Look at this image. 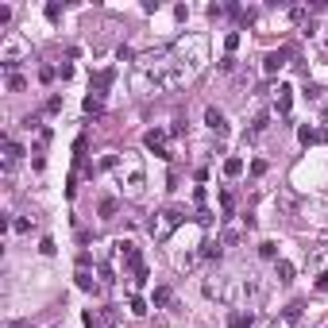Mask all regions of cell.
I'll list each match as a JSON object with an SVG mask.
<instances>
[{"mask_svg": "<svg viewBox=\"0 0 328 328\" xmlns=\"http://www.w3.org/2000/svg\"><path fill=\"white\" fill-rule=\"evenodd\" d=\"M286 58H290V51H286V46H282V51H270V54H267V58H263V69H267L270 78H274L278 69H282V66H286Z\"/></svg>", "mask_w": 328, "mask_h": 328, "instance_id": "10", "label": "cell"}, {"mask_svg": "<svg viewBox=\"0 0 328 328\" xmlns=\"http://www.w3.org/2000/svg\"><path fill=\"white\" fill-rule=\"evenodd\" d=\"M8 89H12V93H24V89H27V78H19V74H8Z\"/></svg>", "mask_w": 328, "mask_h": 328, "instance_id": "29", "label": "cell"}, {"mask_svg": "<svg viewBox=\"0 0 328 328\" xmlns=\"http://www.w3.org/2000/svg\"><path fill=\"white\" fill-rule=\"evenodd\" d=\"M54 78H58V69H51V66L39 69V81H54Z\"/></svg>", "mask_w": 328, "mask_h": 328, "instance_id": "38", "label": "cell"}, {"mask_svg": "<svg viewBox=\"0 0 328 328\" xmlns=\"http://www.w3.org/2000/svg\"><path fill=\"white\" fill-rule=\"evenodd\" d=\"M297 139H301L305 147H317V143H324V139H328V131H324V128H309V124H301V128H297Z\"/></svg>", "mask_w": 328, "mask_h": 328, "instance_id": "9", "label": "cell"}, {"mask_svg": "<svg viewBox=\"0 0 328 328\" xmlns=\"http://www.w3.org/2000/svg\"><path fill=\"white\" fill-rule=\"evenodd\" d=\"M220 251H224L220 240H205V243H201V259H220Z\"/></svg>", "mask_w": 328, "mask_h": 328, "instance_id": "16", "label": "cell"}, {"mask_svg": "<svg viewBox=\"0 0 328 328\" xmlns=\"http://www.w3.org/2000/svg\"><path fill=\"white\" fill-rule=\"evenodd\" d=\"M89 267H93V255H89V251H81V255H78V270H89Z\"/></svg>", "mask_w": 328, "mask_h": 328, "instance_id": "37", "label": "cell"}, {"mask_svg": "<svg viewBox=\"0 0 328 328\" xmlns=\"http://www.w3.org/2000/svg\"><path fill=\"white\" fill-rule=\"evenodd\" d=\"M39 251H43V255H54L58 247H54V240H43V243H39Z\"/></svg>", "mask_w": 328, "mask_h": 328, "instance_id": "42", "label": "cell"}, {"mask_svg": "<svg viewBox=\"0 0 328 328\" xmlns=\"http://www.w3.org/2000/svg\"><path fill=\"white\" fill-rule=\"evenodd\" d=\"M181 220H185V208H181V205H166L162 213H155V220L147 224V232L155 236L158 243H166V240H170V232L181 224Z\"/></svg>", "mask_w": 328, "mask_h": 328, "instance_id": "3", "label": "cell"}, {"mask_svg": "<svg viewBox=\"0 0 328 328\" xmlns=\"http://www.w3.org/2000/svg\"><path fill=\"white\" fill-rule=\"evenodd\" d=\"M58 78H62V81L74 78V66H69V62H62V66H58Z\"/></svg>", "mask_w": 328, "mask_h": 328, "instance_id": "39", "label": "cell"}, {"mask_svg": "<svg viewBox=\"0 0 328 328\" xmlns=\"http://www.w3.org/2000/svg\"><path fill=\"white\" fill-rule=\"evenodd\" d=\"M197 224H205V228L213 224V213H208V208H197Z\"/></svg>", "mask_w": 328, "mask_h": 328, "instance_id": "40", "label": "cell"}, {"mask_svg": "<svg viewBox=\"0 0 328 328\" xmlns=\"http://www.w3.org/2000/svg\"><path fill=\"white\" fill-rule=\"evenodd\" d=\"M317 290H320V294H328V274H320V278H317Z\"/></svg>", "mask_w": 328, "mask_h": 328, "instance_id": "43", "label": "cell"}, {"mask_svg": "<svg viewBox=\"0 0 328 328\" xmlns=\"http://www.w3.org/2000/svg\"><path fill=\"white\" fill-rule=\"evenodd\" d=\"M309 16H313V12L305 8V4H294V8H290V19H294V24H305Z\"/></svg>", "mask_w": 328, "mask_h": 328, "instance_id": "25", "label": "cell"}, {"mask_svg": "<svg viewBox=\"0 0 328 328\" xmlns=\"http://www.w3.org/2000/svg\"><path fill=\"white\" fill-rule=\"evenodd\" d=\"M259 255H263V259H278V243H274V240L259 243Z\"/></svg>", "mask_w": 328, "mask_h": 328, "instance_id": "28", "label": "cell"}, {"mask_svg": "<svg viewBox=\"0 0 328 328\" xmlns=\"http://www.w3.org/2000/svg\"><path fill=\"white\" fill-rule=\"evenodd\" d=\"M220 208H224V216H232V213H236V197H232L228 190L220 193Z\"/></svg>", "mask_w": 328, "mask_h": 328, "instance_id": "30", "label": "cell"}, {"mask_svg": "<svg viewBox=\"0 0 328 328\" xmlns=\"http://www.w3.org/2000/svg\"><path fill=\"white\" fill-rule=\"evenodd\" d=\"M104 324H108V328H124V324H120V313H116V305H108V309H104Z\"/></svg>", "mask_w": 328, "mask_h": 328, "instance_id": "27", "label": "cell"}, {"mask_svg": "<svg viewBox=\"0 0 328 328\" xmlns=\"http://www.w3.org/2000/svg\"><path fill=\"white\" fill-rule=\"evenodd\" d=\"M255 328H270V320H255Z\"/></svg>", "mask_w": 328, "mask_h": 328, "instance_id": "47", "label": "cell"}, {"mask_svg": "<svg viewBox=\"0 0 328 328\" xmlns=\"http://www.w3.org/2000/svg\"><path fill=\"white\" fill-rule=\"evenodd\" d=\"M4 328H31V324H24V320H4Z\"/></svg>", "mask_w": 328, "mask_h": 328, "instance_id": "45", "label": "cell"}, {"mask_svg": "<svg viewBox=\"0 0 328 328\" xmlns=\"http://www.w3.org/2000/svg\"><path fill=\"white\" fill-rule=\"evenodd\" d=\"M282 317H286V320H301V301H294V305H290V309L282 313Z\"/></svg>", "mask_w": 328, "mask_h": 328, "instance_id": "32", "label": "cell"}, {"mask_svg": "<svg viewBox=\"0 0 328 328\" xmlns=\"http://www.w3.org/2000/svg\"><path fill=\"white\" fill-rule=\"evenodd\" d=\"M274 274H278V282H294V263L278 259V263H274Z\"/></svg>", "mask_w": 328, "mask_h": 328, "instance_id": "17", "label": "cell"}, {"mask_svg": "<svg viewBox=\"0 0 328 328\" xmlns=\"http://www.w3.org/2000/svg\"><path fill=\"white\" fill-rule=\"evenodd\" d=\"M46 19H51V24H58V19H62V4H46Z\"/></svg>", "mask_w": 328, "mask_h": 328, "instance_id": "33", "label": "cell"}, {"mask_svg": "<svg viewBox=\"0 0 328 328\" xmlns=\"http://www.w3.org/2000/svg\"><path fill=\"white\" fill-rule=\"evenodd\" d=\"M116 58L120 62H135V51H131V46H116Z\"/></svg>", "mask_w": 328, "mask_h": 328, "instance_id": "34", "label": "cell"}, {"mask_svg": "<svg viewBox=\"0 0 328 328\" xmlns=\"http://www.w3.org/2000/svg\"><path fill=\"white\" fill-rule=\"evenodd\" d=\"M305 101H324V89L317 81H305Z\"/></svg>", "mask_w": 328, "mask_h": 328, "instance_id": "23", "label": "cell"}, {"mask_svg": "<svg viewBox=\"0 0 328 328\" xmlns=\"http://www.w3.org/2000/svg\"><path fill=\"white\" fill-rule=\"evenodd\" d=\"M236 46H240V31H228V35H224V51L236 54Z\"/></svg>", "mask_w": 328, "mask_h": 328, "instance_id": "31", "label": "cell"}, {"mask_svg": "<svg viewBox=\"0 0 328 328\" xmlns=\"http://www.w3.org/2000/svg\"><path fill=\"white\" fill-rule=\"evenodd\" d=\"M290 108H294V89H278V116H290Z\"/></svg>", "mask_w": 328, "mask_h": 328, "instance_id": "15", "label": "cell"}, {"mask_svg": "<svg viewBox=\"0 0 328 328\" xmlns=\"http://www.w3.org/2000/svg\"><path fill=\"white\" fill-rule=\"evenodd\" d=\"M170 301H174V290H170V286H155V305H158V309H166Z\"/></svg>", "mask_w": 328, "mask_h": 328, "instance_id": "18", "label": "cell"}, {"mask_svg": "<svg viewBox=\"0 0 328 328\" xmlns=\"http://www.w3.org/2000/svg\"><path fill=\"white\" fill-rule=\"evenodd\" d=\"M46 112H62V97H51V101H46Z\"/></svg>", "mask_w": 328, "mask_h": 328, "instance_id": "41", "label": "cell"}, {"mask_svg": "<svg viewBox=\"0 0 328 328\" xmlns=\"http://www.w3.org/2000/svg\"><path fill=\"white\" fill-rule=\"evenodd\" d=\"M236 297H240V301H247V305H255L263 297V282L255 274H247V278H240V282H236Z\"/></svg>", "mask_w": 328, "mask_h": 328, "instance_id": "5", "label": "cell"}, {"mask_svg": "<svg viewBox=\"0 0 328 328\" xmlns=\"http://www.w3.org/2000/svg\"><path fill=\"white\" fill-rule=\"evenodd\" d=\"M205 124H208V131H216L220 139L228 135V120H224V112H220V108H205Z\"/></svg>", "mask_w": 328, "mask_h": 328, "instance_id": "8", "label": "cell"}, {"mask_svg": "<svg viewBox=\"0 0 328 328\" xmlns=\"http://www.w3.org/2000/svg\"><path fill=\"white\" fill-rule=\"evenodd\" d=\"M12 228H16L19 236H24V232H31V228H35V216H16V220H12Z\"/></svg>", "mask_w": 328, "mask_h": 328, "instance_id": "24", "label": "cell"}, {"mask_svg": "<svg viewBox=\"0 0 328 328\" xmlns=\"http://www.w3.org/2000/svg\"><path fill=\"white\" fill-rule=\"evenodd\" d=\"M116 208H120V201H116V197H104V201H101V216H104V220H112Z\"/></svg>", "mask_w": 328, "mask_h": 328, "instance_id": "22", "label": "cell"}, {"mask_svg": "<svg viewBox=\"0 0 328 328\" xmlns=\"http://www.w3.org/2000/svg\"><path fill=\"white\" fill-rule=\"evenodd\" d=\"M236 69V54H224V58H220V74H232Z\"/></svg>", "mask_w": 328, "mask_h": 328, "instance_id": "35", "label": "cell"}, {"mask_svg": "<svg viewBox=\"0 0 328 328\" xmlns=\"http://www.w3.org/2000/svg\"><path fill=\"white\" fill-rule=\"evenodd\" d=\"M19 158H24V147H19L16 139H4V166L12 170V166H16Z\"/></svg>", "mask_w": 328, "mask_h": 328, "instance_id": "12", "label": "cell"}, {"mask_svg": "<svg viewBox=\"0 0 328 328\" xmlns=\"http://www.w3.org/2000/svg\"><path fill=\"white\" fill-rule=\"evenodd\" d=\"M27 58H31V39H27V35H19V31L0 35V66L8 69V74H16Z\"/></svg>", "mask_w": 328, "mask_h": 328, "instance_id": "2", "label": "cell"}, {"mask_svg": "<svg viewBox=\"0 0 328 328\" xmlns=\"http://www.w3.org/2000/svg\"><path fill=\"white\" fill-rule=\"evenodd\" d=\"M320 51H328V31H320Z\"/></svg>", "mask_w": 328, "mask_h": 328, "instance_id": "46", "label": "cell"}, {"mask_svg": "<svg viewBox=\"0 0 328 328\" xmlns=\"http://www.w3.org/2000/svg\"><path fill=\"white\" fill-rule=\"evenodd\" d=\"M112 81H116V69H97V74H93V93L104 97V89L112 85Z\"/></svg>", "mask_w": 328, "mask_h": 328, "instance_id": "11", "label": "cell"}, {"mask_svg": "<svg viewBox=\"0 0 328 328\" xmlns=\"http://www.w3.org/2000/svg\"><path fill=\"white\" fill-rule=\"evenodd\" d=\"M116 255H120V259L128 263L131 270H139V267H143V255H139V247H135L131 240H120V243H116Z\"/></svg>", "mask_w": 328, "mask_h": 328, "instance_id": "7", "label": "cell"}, {"mask_svg": "<svg viewBox=\"0 0 328 328\" xmlns=\"http://www.w3.org/2000/svg\"><path fill=\"white\" fill-rule=\"evenodd\" d=\"M147 278H151V270H147V263L135 270V286H147Z\"/></svg>", "mask_w": 328, "mask_h": 328, "instance_id": "36", "label": "cell"}, {"mask_svg": "<svg viewBox=\"0 0 328 328\" xmlns=\"http://www.w3.org/2000/svg\"><path fill=\"white\" fill-rule=\"evenodd\" d=\"M81 320H85V328H97V317H93V313H81Z\"/></svg>", "mask_w": 328, "mask_h": 328, "instance_id": "44", "label": "cell"}, {"mask_svg": "<svg viewBox=\"0 0 328 328\" xmlns=\"http://www.w3.org/2000/svg\"><path fill=\"white\" fill-rule=\"evenodd\" d=\"M224 174H228V178H240V174H243V158H240V155L224 158Z\"/></svg>", "mask_w": 328, "mask_h": 328, "instance_id": "20", "label": "cell"}, {"mask_svg": "<svg viewBox=\"0 0 328 328\" xmlns=\"http://www.w3.org/2000/svg\"><path fill=\"white\" fill-rule=\"evenodd\" d=\"M116 181H120V190H128V197H139L143 193V166L124 158L120 170H116Z\"/></svg>", "mask_w": 328, "mask_h": 328, "instance_id": "4", "label": "cell"}, {"mask_svg": "<svg viewBox=\"0 0 328 328\" xmlns=\"http://www.w3.org/2000/svg\"><path fill=\"white\" fill-rule=\"evenodd\" d=\"M170 51H174V62H178L185 74H197V69L208 62V39L205 35H181Z\"/></svg>", "mask_w": 328, "mask_h": 328, "instance_id": "1", "label": "cell"}, {"mask_svg": "<svg viewBox=\"0 0 328 328\" xmlns=\"http://www.w3.org/2000/svg\"><path fill=\"white\" fill-rule=\"evenodd\" d=\"M243 240V228H224V232H220V243H224V247H232V243H240Z\"/></svg>", "mask_w": 328, "mask_h": 328, "instance_id": "21", "label": "cell"}, {"mask_svg": "<svg viewBox=\"0 0 328 328\" xmlns=\"http://www.w3.org/2000/svg\"><path fill=\"white\" fill-rule=\"evenodd\" d=\"M85 112H89V116H101V112H104V97L89 93V97H85Z\"/></svg>", "mask_w": 328, "mask_h": 328, "instance_id": "19", "label": "cell"}, {"mask_svg": "<svg viewBox=\"0 0 328 328\" xmlns=\"http://www.w3.org/2000/svg\"><path fill=\"white\" fill-rule=\"evenodd\" d=\"M166 139H170V131H162V128H155V131H147V135H143V143H147V151H155L158 158H166V162H170V147H166Z\"/></svg>", "mask_w": 328, "mask_h": 328, "instance_id": "6", "label": "cell"}, {"mask_svg": "<svg viewBox=\"0 0 328 328\" xmlns=\"http://www.w3.org/2000/svg\"><path fill=\"white\" fill-rule=\"evenodd\" d=\"M74 278H78V290H85V294H101V282H97L89 270H78Z\"/></svg>", "mask_w": 328, "mask_h": 328, "instance_id": "14", "label": "cell"}, {"mask_svg": "<svg viewBox=\"0 0 328 328\" xmlns=\"http://www.w3.org/2000/svg\"><path fill=\"white\" fill-rule=\"evenodd\" d=\"M128 309L135 313V317H147V301H143V297H139V294H135V297H131V301H128Z\"/></svg>", "mask_w": 328, "mask_h": 328, "instance_id": "26", "label": "cell"}, {"mask_svg": "<svg viewBox=\"0 0 328 328\" xmlns=\"http://www.w3.org/2000/svg\"><path fill=\"white\" fill-rule=\"evenodd\" d=\"M228 328H255V317L243 313V309H232L228 313Z\"/></svg>", "mask_w": 328, "mask_h": 328, "instance_id": "13", "label": "cell"}]
</instances>
